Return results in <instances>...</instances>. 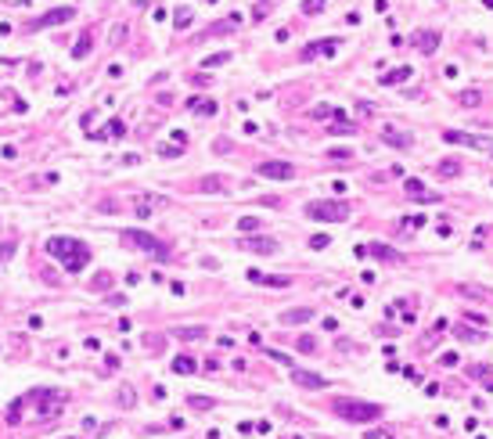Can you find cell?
I'll return each mask as SVG.
<instances>
[{
	"label": "cell",
	"instance_id": "cell-1",
	"mask_svg": "<svg viewBox=\"0 0 493 439\" xmlns=\"http://www.w3.org/2000/svg\"><path fill=\"white\" fill-rule=\"evenodd\" d=\"M47 256L58 260L69 274H80L90 263V245L80 238H69V234H54V238H47Z\"/></svg>",
	"mask_w": 493,
	"mask_h": 439
},
{
	"label": "cell",
	"instance_id": "cell-2",
	"mask_svg": "<svg viewBox=\"0 0 493 439\" xmlns=\"http://www.w3.org/2000/svg\"><path fill=\"white\" fill-rule=\"evenodd\" d=\"M119 238L126 241V245H137L144 256H155V260H173V252H169V245L162 238L148 234V231H137V227H126V231H119Z\"/></svg>",
	"mask_w": 493,
	"mask_h": 439
},
{
	"label": "cell",
	"instance_id": "cell-3",
	"mask_svg": "<svg viewBox=\"0 0 493 439\" xmlns=\"http://www.w3.org/2000/svg\"><path fill=\"white\" fill-rule=\"evenodd\" d=\"M302 213L310 216V220L342 223V220H349V202H342V198H320V202H306Z\"/></svg>",
	"mask_w": 493,
	"mask_h": 439
},
{
	"label": "cell",
	"instance_id": "cell-4",
	"mask_svg": "<svg viewBox=\"0 0 493 439\" xmlns=\"http://www.w3.org/2000/svg\"><path fill=\"white\" fill-rule=\"evenodd\" d=\"M335 414H342L353 425H367V421H378L382 418V407L378 403H364V400H335Z\"/></svg>",
	"mask_w": 493,
	"mask_h": 439
},
{
	"label": "cell",
	"instance_id": "cell-5",
	"mask_svg": "<svg viewBox=\"0 0 493 439\" xmlns=\"http://www.w3.org/2000/svg\"><path fill=\"white\" fill-rule=\"evenodd\" d=\"M72 18H76V7H54V11H47V14H40V18L29 22L25 33H40V29H51V25H65Z\"/></svg>",
	"mask_w": 493,
	"mask_h": 439
},
{
	"label": "cell",
	"instance_id": "cell-6",
	"mask_svg": "<svg viewBox=\"0 0 493 439\" xmlns=\"http://www.w3.org/2000/svg\"><path fill=\"white\" fill-rule=\"evenodd\" d=\"M256 176H263V180H292L296 176V166L281 162V159H267V162H256Z\"/></svg>",
	"mask_w": 493,
	"mask_h": 439
},
{
	"label": "cell",
	"instance_id": "cell-7",
	"mask_svg": "<svg viewBox=\"0 0 493 439\" xmlns=\"http://www.w3.org/2000/svg\"><path fill=\"white\" fill-rule=\"evenodd\" d=\"M29 400L40 403V418H54V414H61V407H65L54 389H33V392H29Z\"/></svg>",
	"mask_w": 493,
	"mask_h": 439
},
{
	"label": "cell",
	"instance_id": "cell-8",
	"mask_svg": "<svg viewBox=\"0 0 493 439\" xmlns=\"http://www.w3.org/2000/svg\"><path fill=\"white\" fill-rule=\"evenodd\" d=\"M238 249H245V252H256V256H274L281 245H277L274 238H252V234H241Z\"/></svg>",
	"mask_w": 493,
	"mask_h": 439
},
{
	"label": "cell",
	"instance_id": "cell-9",
	"mask_svg": "<svg viewBox=\"0 0 493 439\" xmlns=\"http://www.w3.org/2000/svg\"><path fill=\"white\" fill-rule=\"evenodd\" d=\"M292 382L302 385V389H328L331 385L324 374H313V371H302V367H292Z\"/></svg>",
	"mask_w": 493,
	"mask_h": 439
},
{
	"label": "cell",
	"instance_id": "cell-10",
	"mask_svg": "<svg viewBox=\"0 0 493 439\" xmlns=\"http://www.w3.org/2000/svg\"><path fill=\"white\" fill-rule=\"evenodd\" d=\"M133 205H137V216L148 220L151 213H155V209H166V205H169V198H159V194H137Z\"/></svg>",
	"mask_w": 493,
	"mask_h": 439
},
{
	"label": "cell",
	"instance_id": "cell-11",
	"mask_svg": "<svg viewBox=\"0 0 493 439\" xmlns=\"http://www.w3.org/2000/svg\"><path fill=\"white\" fill-rule=\"evenodd\" d=\"M234 29H241V14L234 11V14H227V18H220V22H212L209 29L198 40H209V36H223V33H234Z\"/></svg>",
	"mask_w": 493,
	"mask_h": 439
},
{
	"label": "cell",
	"instance_id": "cell-12",
	"mask_svg": "<svg viewBox=\"0 0 493 439\" xmlns=\"http://www.w3.org/2000/svg\"><path fill=\"white\" fill-rule=\"evenodd\" d=\"M410 43H414L421 54H432V51L439 47V33H436V29H418V33L410 36Z\"/></svg>",
	"mask_w": 493,
	"mask_h": 439
},
{
	"label": "cell",
	"instance_id": "cell-13",
	"mask_svg": "<svg viewBox=\"0 0 493 439\" xmlns=\"http://www.w3.org/2000/svg\"><path fill=\"white\" fill-rule=\"evenodd\" d=\"M403 191H407V198L425 202V205H428V202H439V191H425V184H421V180H414V176L403 184Z\"/></svg>",
	"mask_w": 493,
	"mask_h": 439
},
{
	"label": "cell",
	"instance_id": "cell-14",
	"mask_svg": "<svg viewBox=\"0 0 493 439\" xmlns=\"http://www.w3.org/2000/svg\"><path fill=\"white\" fill-rule=\"evenodd\" d=\"M338 47H342V40H335V36H328V40H313L310 47L302 51V62H310V58H317V54H335Z\"/></svg>",
	"mask_w": 493,
	"mask_h": 439
},
{
	"label": "cell",
	"instance_id": "cell-15",
	"mask_svg": "<svg viewBox=\"0 0 493 439\" xmlns=\"http://www.w3.org/2000/svg\"><path fill=\"white\" fill-rule=\"evenodd\" d=\"M249 277L252 284H267V288H288L292 284V277H281V274H259V270H249Z\"/></svg>",
	"mask_w": 493,
	"mask_h": 439
},
{
	"label": "cell",
	"instance_id": "cell-16",
	"mask_svg": "<svg viewBox=\"0 0 493 439\" xmlns=\"http://www.w3.org/2000/svg\"><path fill=\"white\" fill-rule=\"evenodd\" d=\"M188 108H191L195 115L212 119V115H216V101H212V97H191V101H188Z\"/></svg>",
	"mask_w": 493,
	"mask_h": 439
},
{
	"label": "cell",
	"instance_id": "cell-17",
	"mask_svg": "<svg viewBox=\"0 0 493 439\" xmlns=\"http://www.w3.org/2000/svg\"><path fill=\"white\" fill-rule=\"evenodd\" d=\"M310 317H313V306H296V310L281 313V324H306Z\"/></svg>",
	"mask_w": 493,
	"mask_h": 439
},
{
	"label": "cell",
	"instance_id": "cell-18",
	"mask_svg": "<svg viewBox=\"0 0 493 439\" xmlns=\"http://www.w3.org/2000/svg\"><path fill=\"white\" fill-rule=\"evenodd\" d=\"M461 159H439V166H436V176H443V180H454V176H461Z\"/></svg>",
	"mask_w": 493,
	"mask_h": 439
},
{
	"label": "cell",
	"instance_id": "cell-19",
	"mask_svg": "<svg viewBox=\"0 0 493 439\" xmlns=\"http://www.w3.org/2000/svg\"><path fill=\"white\" fill-rule=\"evenodd\" d=\"M90 137H94V141H104V137H126V123H122V119H112L108 126H101L98 133H90Z\"/></svg>",
	"mask_w": 493,
	"mask_h": 439
},
{
	"label": "cell",
	"instance_id": "cell-20",
	"mask_svg": "<svg viewBox=\"0 0 493 439\" xmlns=\"http://www.w3.org/2000/svg\"><path fill=\"white\" fill-rule=\"evenodd\" d=\"M227 187H230V176H220V173L202 180V191H209V194H223Z\"/></svg>",
	"mask_w": 493,
	"mask_h": 439
},
{
	"label": "cell",
	"instance_id": "cell-21",
	"mask_svg": "<svg viewBox=\"0 0 493 439\" xmlns=\"http://www.w3.org/2000/svg\"><path fill=\"white\" fill-rule=\"evenodd\" d=\"M410 76H414V72H410V65H403V69H393L389 76H382L378 83H382V87H396V83H403V80H410Z\"/></svg>",
	"mask_w": 493,
	"mask_h": 439
},
{
	"label": "cell",
	"instance_id": "cell-22",
	"mask_svg": "<svg viewBox=\"0 0 493 439\" xmlns=\"http://www.w3.org/2000/svg\"><path fill=\"white\" fill-rule=\"evenodd\" d=\"M382 141H385V144H393V148H410V144H414L410 137H403V133H399V130H393V126L382 133Z\"/></svg>",
	"mask_w": 493,
	"mask_h": 439
},
{
	"label": "cell",
	"instance_id": "cell-23",
	"mask_svg": "<svg viewBox=\"0 0 493 439\" xmlns=\"http://www.w3.org/2000/svg\"><path fill=\"white\" fill-rule=\"evenodd\" d=\"M173 335H177L180 342H195V339L205 335V328H198V324H191V328H173Z\"/></svg>",
	"mask_w": 493,
	"mask_h": 439
},
{
	"label": "cell",
	"instance_id": "cell-24",
	"mask_svg": "<svg viewBox=\"0 0 493 439\" xmlns=\"http://www.w3.org/2000/svg\"><path fill=\"white\" fill-rule=\"evenodd\" d=\"M364 249H367V256H375V260H389V263L399 260V256H396L389 245H364Z\"/></svg>",
	"mask_w": 493,
	"mask_h": 439
},
{
	"label": "cell",
	"instance_id": "cell-25",
	"mask_svg": "<svg viewBox=\"0 0 493 439\" xmlns=\"http://www.w3.org/2000/svg\"><path fill=\"white\" fill-rule=\"evenodd\" d=\"M169 367H173V374H195V371H198V364H195L191 356H177Z\"/></svg>",
	"mask_w": 493,
	"mask_h": 439
},
{
	"label": "cell",
	"instance_id": "cell-26",
	"mask_svg": "<svg viewBox=\"0 0 493 439\" xmlns=\"http://www.w3.org/2000/svg\"><path fill=\"white\" fill-rule=\"evenodd\" d=\"M461 108H475V104H483V90H461Z\"/></svg>",
	"mask_w": 493,
	"mask_h": 439
},
{
	"label": "cell",
	"instance_id": "cell-27",
	"mask_svg": "<svg viewBox=\"0 0 493 439\" xmlns=\"http://www.w3.org/2000/svg\"><path fill=\"white\" fill-rule=\"evenodd\" d=\"M90 288H94V292H108L112 288V274H108V270L94 274V277H90Z\"/></svg>",
	"mask_w": 493,
	"mask_h": 439
},
{
	"label": "cell",
	"instance_id": "cell-28",
	"mask_svg": "<svg viewBox=\"0 0 493 439\" xmlns=\"http://www.w3.org/2000/svg\"><path fill=\"white\" fill-rule=\"evenodd\" d=\"M259 227H263V220H259V216H241V220H238V231H241V234H252V231H259Z\"/></svg>",
	"mask_w": 493,
	"mask_h": 439
},
{
	"label": "cell",
	"instance_id": "cell-29",
	"mask_svg": "<svg viewBox=\"0 0 493 439\" xmlns=\"http://www.w3.org/2000/svg\"><path fill=\"white\" fill-rule=\"evenodd\" d=\"M87 51H90V29H87V33H83L80 40H76V47H72V58L80 62V58H87Z\"/></svg>",
	"mask_w": 493,
	"mask_h": 439
},
{
	"label": "cell",
	"instance_id": "cell-30",
	"mask_svg": "<svg viewBox=\"0 0 493 439\" xmlns=\"http://www.w3.org/2000/svg\"><path fill=\"white\" fill-rule=\"evenodd\" d=\"M227 62H230V51H220V54L205 58V62H202V69H220V65H227Z\"/></svg>",
	"mask_w": 493,
	"mask_h": 439
},
{
	"label": "cell",
	"instance_id": "cell-31",
	"mask_svg": "<svg viewBox=\"0 0 493 439\" xmlns=\"http://www.w3.org/2000/svg\"><path fill=\"white\" fill-rule=\"evenodd\" d=\"M296 350H299V353H313V350H317V339H313V335H299V339H296Z\"/></svg>",
	"mask_w": 493,
	"mask_h": 439
},
{
	"label": "cell",
	"instance_id": "cell-32",
	"mask_svg": "<svg viewBox=\"0 0 493 439\" xmlns=\"http://www.w3.org/2000/svg\"><path fill=\"white\" fill-rule=\"evenodd\" d=\"M173 22H177V29H188V25H191V7H177Z\"/></svg>",
	"mask_w": 493,
	"mask_h": 439
},
{
	"label": "cell",
	"instance_id": "cell-33",
	"mask_svg": "<svg viewBox=\"0 0 493 439\" xmlns=\"http://www.w3.org/2000/svg\"><path fill=\"white\" fill-rule=\"evenodd\" d=\"M457 339H468V342H483V331H475V328H465V324H461V328H457Z\"/></svg>",
	"mask_w": 493,
	"mask_h": 439
},
{
	"label": "cell",
	"instance_id": "cell-34",
	"mask_svg": "<svg viewBox=\"0 0 493 439\" xmlns=\"http://www.w3.org/2000/svg\"><path fill=\"white\" fill-rule=\"evenodd\" d=\"M188 403L195 407V411H212V400L209 396H188Z\"/></svg>",
	"mask_w": 493,
	"mask_h": 439
},
{
	"label": "cell",
	"instance_id": "cell-35",
	"mask_svg": "<svg viewBox=\"0 0 493 439\" xmlns=\"http://www.w3.org/2000/svg\"><path fill=\"white\" fill-rule=\"evenodd\" d=\"M328 133H335V137H349V133H357V126H353V123H349V126H346V123H335Z\"/></svg>",
	"mask_w": 493,
	"mask_h": 439
},
{
	"label": "cell",
	"instance_id": "cell-36",
	"mask_svg": "<svg viewBox=\"0 0 493 439\" xmlns=\"http://www.w3.org/2000/svg\"><path fill=\"white\" fill-rule=\"evenodd\" d=\"M324 11V0H302V14H317Z\"/></svg>",
	"mask_w": 493,
	"mask_h": 439
},
{
	"label": "cell",
	"instance_id": "cell-37",
	"mask_svg": "<svg viewBox=\"0 0 493 439\" xmlns=\"http://www.w3.org/2000/svg\"><path fill=\"white\" fill-rule=\"evenodd\" d=\"M159 155H166V159H177V155H184V148H180V144H162V148H159Z\"/></svg>",
	"mask_w": 493,
	"mask_h": 439
},
{
	"label": "cell",
	"instance_id": "cell-38",
	"mask_svg": "<svg viewBox=\"0 0 493 439\" xmlns=\"http://www.w3.org/2000/svg\"><path fill=\"white\" fill-rule=\"evenodd\" d=\"M328 245H331V238H328V234H313V238H310V249H317V252H320V249H328Z\"/></svg>",
	"mask_w": 493,
	"mask_h": 439
},
{
	"label": "cell",
	"instance_id": "cell-39",
	"mask_svg": "<svg viewBox=\"0 0 493 439\" xmlns=\"http://www.w3.org/2000/svg\"><path fill=\"white\" fill-rule=\"evenodd\" d=\"M331 115H335L331 104H317V108H313V119H331Z\"/></svg>",
	"mask_w": 493,
	"mask_h": 439
},
{
	"label": "cell",
	"instance_id": "cell-40",
	"mask_svg": "<svg viewBox=\"0 0 493 439\" xmlns=\"http://www.w3.org/2000/svg\"><path fill=\"white\" fill-rule=\"evenodd\" d=\"M263 356H270V360H277V364H292V360H288L285 353H277V350H263Z\"/></svg>",
	"mask_w": 493,
	"mask_h": 439
},
{
	"label": "cell",
	"instance_id": "cell-41",
	"mask_svg": "<svg viewBox=\"0 0 493 439\" xmlns=\"http://www.w3.org/2000/svg\"><path fill=\"white\" fill-rule=\"evenodd\" d=\"M328 155H331V159H353V151H349V148H331Z\"/></svg>",
	"mask_w": 493,
	"mask_h": 439
},
{
	"label": "cell",
	"instance_id": "cell-42",
	"mask_svg": "<svg viewBox=\"0 0 493 439\" xmlns=\"http://www.w3.org/2000/svg\"><path fill=\"white\" fill-rule=\"evenodd\" d=\"M407 220H410V231H418V227H425V220H428V216H421V213H414V216H407Z\"/></svg>",
	"mask_w": 493,
	"mask_h": 439
},
{
	"label": "cell",
	"instance_id": "cell-43",
	"mask_svg": "<svg viewBox=\"0 0 493 439\" xmlns=\"http://www.w3.org/2000/svg\"><path fill=\"white\" fill-rule=\"evenodd\" d=\"M461 292L472 295V299H486V292H483V288H468V284H461Z\"/></svg>",
	"mask_w": 493,
	"mask_h": 439
},
{
	"label": "cell",
	"instance_id": "cell-44",
	"mask_svg": "<svg viewBox=\"0 0 493 439\" xmlns=\"http://www.w3.org/2000/svg\"><path fill=\"white\" fill-rule=\"evenodd\" d=\"M191 83H195V87H209L212 76H191Z\"/></svg>",
	"mask_w": 493,
	"mask_h": 439
},
{
	"label": "cell",
	"instance_id": "cell-45",
	"mask_svg": "<svg viewBox=\"0 0 493 439\" xmlns=\"http://www.w3.org/2000/svg\"><path fill=\"white\" fill-rule=\"evenodd\" d=\"M439 364H443V367H454V364H457V356H454V353H443V356H439Z\"/></svg>",
	"mask_w": 493,
	"mask_h": 439
},
{
	"label": "cell",
	"instance_id": "cell-46",
	"mask_svg": "<svg viewBox=\"0 0 493 439\" xmlns=\"http://www.w3.org/2000/svg\"><path fill=\"white\" fill-rule=\"evenodd\" d=\"M122 407H133V389H130V385L122 389Z\"/></svg>",
	"mask_w": 493,
	"mask_h": 439
},
{
	"label": "cell",
	"instance_id": "cell-47",
	"mask_svg": "<svg viewBox=\"0 0 493 439\" xmlns=\"http://www.w3.org/2000/svg\"><path fill=\"white\" fill-rule=\"evenodd\" d=\"M212 148H216V151H220V155H223V151H230V141H227V137H220V141H216V144H212Z\"/></svg>",
	"mask_w": 493,
	"mask_h": 439
},
{
	"label": "cell",
	"instance_id": "cell-48",
	"mask_svg": "<svg viewBox=\"0 0 493 439\" xmlns=\"http://www.w3.org/2000/svg\"><path fill=\"white\" fill-rule=\"evenodd\" d=\"M108 306H126V295H108Z\"/></svg>",
	"mask_w": 493,
	"mask_h": 439
},
{
	"label": "cell",
	"instance_id": "cell-49",
	"mask_svg": "<svg viewBox=\"0 0 493 439\" xmlns=\"http://www.w3.org/2000/svg\"><path fill=\"white\" fill-rule=\"evenodd\" d=\"M11 256V245H0V260H7Z\"/></svg>",
	"mask_w": 493,
	"mask_h": 439
}]
</instances>
